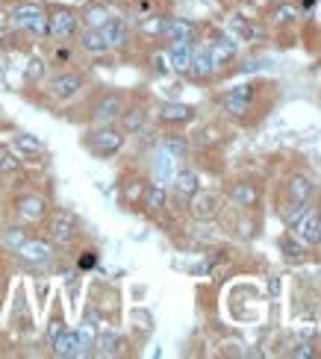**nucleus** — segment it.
Instances as JSON below:
<instances>
[{"mask_svg": "<svg viewBox=\"0 0 321 359\" xmlns=\"http://www.w3.org/2000/svg\"><path fill=\"white\" fill-rule=\"evenodd\" d=\"M162 150H168L174 159H183L186 154H189V141H186L183 136H168V139H165V145H162Z\"/></svg>", "mask_w": 321, "mask_h": 359, "instance_id": "obj_30", "label": "nucleus"}, {"mask_svg": "<svg viewBox=\"0 0 321 359\" xmlns=\"http://www.w3.org/2000/svg\"><path fill=\"white\" fill-rule=\"evenodd\" d=\"M15 254L30 265H48L53 256V247H50V242H44V238H27Z\"/></svg>", "mask_w": 321, "mask_h": 359, "instance_id": "obj_6", "label": "nucleus"}, {"mask_svg": "<svg viewBox=\"0 0 321 359\" xmlns=\"http://www.w3.org/2000/svg\"><path fill=\"white\" fill-rule=\"evenodd\" d=\"M142 30H145V32H153V36H159V32L165 30V18H159V15L145 18V21H142Z\"/></svg>", "mask_w": 321, "mask_h": 359, "instance_id": "obj_37", "label": "nucleus"}, {"mask_svg": "<svg viewBox=\"0 0 321 359\" xmlns=\"http://www.w3.org/2000/svg\"><path fill=\"white\" fill-rule=\"evenodd\" d=\"M6 21H9V12H3V9H0V30L6 27Z\"/></svg>", "mask_w": 321, "mask_h": 359, "instance_id": "obj_43", "label": "nucleus"}, {"mask_svg": "<svg viewBox=\"0 0 321 359\" xmlns=\"http://www.w3.org/2000/svg\"><path fill=\"white\" fill-rule=\"evenodd\" d=\"M145 121H148V112L145 110H124L121 112V130L124 133H139V130H145Z\"/></svg>", "mask_w": 321, "mask_h": 359, "instance_id": "obj_22", "label": "nucleus"}, {"mask_svg": "<svg viewBox=\"0 0 321 359\" xmlns=\"http://www.w3.org/2000/svg\"><path fill=\"white\" fill-rule=\"evenodd\" d=\"M101 32H104V39H106V45L109 48H121V45H127V36H130V30H127V24L121 18H109L106 24L101 27Z\"/></svg>", "mask_w": 321, "mask_h": 359, "instance_id": "obj_16", "label": "nucleus"}, {"mask_svg": "<svg viewBox=\"0 0 321 359\" xmlns=\"http://www.w3.org/2000/svg\"><path fill=\"white\" fill-rule=\"evenodd\" d=\"M165 201H168V194H165L162 186H150V189H145V206H148L150 212H159L162 206H165Z\"/></svg>", "mask_w": 321, "mask_h": 359, "instance_id": "obj_29", "label": "nucleus"}, {"mask_svg": "<svg viewBox=\"0 0 321 359\" xmlns=\"http://www.w3.org/2000/svg\"><path fill=\"white\" fill-rule=\"evenodd\" d=\"M80 45H83V50H88V53H106V50H109L104 32L95 30V27H88V30L83 32V36H80Z\"/></svg>", "mask_w": 321, "mask_h": 359, "instance_id": "obj_21", "label": "nucleus"}, {"mask_svg": "<svg viewBox=\"0 0 321 359\" xmlns=\"http://www.w3.org/2000/svg\"><path fill=\"white\" fill-rule=\"evenodd\" d=\"M77 18L71 9H57V12L48 15V36L50 39H68L77 32Z\"/></svg>", "mask_w": 321, "mask_h": 359, "instance_id": "obj_5", "label": "nucleus"}, {"mask_svg": "<svg viewBox=\"0 0 321 359\" xmlns=\"http://www.w3.org/2000/svg\"><path fill=\"white\" fill-rule=\"evenodd\" d=\"M159 118L165 124H189L195 118V106H189V103H165L159 110Z\"/></svg>", "mask_w": 321, "mask_h": 359, "instance_id": "obj_14", "label": "nucleus"}, {"mask_svg": "<svg viewBox=\"0 0 321 359\" xmlns=\"http://www.w3.org/2000/svg\"><path fill=\"white\" fill-rule=\"evenodd\" d=\"M309 356H315V347L309 345V342H304V345L295 347V359H309Z\"/></svg>", "mask_w": 321, "mask_h": 359, "instance_id": "obj_40", "label": "nucleus"}, {"mask_svg": "<svg viewBox=\"0 0 321 359\" xmlns=\"http://www.w3.org/2000/svg\"><path fill=\"white\" fill-rule=\"evenodd\" d=\"M209 50V57H213V65L215 68H221V65H227L230 59H233V53H236V45L230 39H218L213 48H206Z\"/></svg>", "mask_w": 321, "mask_h": 359, "instance_id": "obj_20", "label": "nucleus"}, {"mask_svg": "<svg viewBox=\"0 0 321 359\" xmlns=\"http://www.w3.org/2000/svg\"><path fill=\"white\" fill-rule=\"evenodd\" d=\"M21 168V159L15 156V154H0V174H15Z\"/></svg>", "mask_w": 321, "mask_h": 359, "instance_id": "obj_34", "label": "nucleus"}, {"mask_svg": "<svg viewBox=\"0 0 321 359\" xmlns=\"http://www.w3.org/2000/svg\"><path fill=\"white\" fill-rule=\"evenodd\" d=\"M44 71H48L44 59H41V57H30V59H27V68H24V80H27V83H36V80L44 77Z\"/></svg>", "mask_w": 321, "mask_h": 359, "instance_id": "obj_31", "label": "nucleus"}, {"mask_svg": "<svg viewBox=\"0 0 321 359\" xmlns=\"http://www.w3.org/2000/svg\"><path fill=\"white\" fill-rule=\"evenodd\" d=\"M315 186L309 183L307 177H301V174H295V177L289 180V198L298 201V203H309V198H313Z\"/></svg>", "mask_w": 321, "mask_h": 359, "instance_id": "obj_19", "label": "nucleus"}, {"mask_svg": "<svg viewBox=\"0 0 321 359\" xmlns=\"http://www.w3.org/2000/svg\"><path fill=\"white\" fill-rule=\"evenodd\" d=\"M18 215L24 221H39L48 215V203H44V198H36V194H27V198L18 201Z\"/></svg>", "mask_w": 321, "mask_h": 359, "instance_id": "obj_15", "label": "nucleus"}, {"mask_svg": "<svg viewBox=\"0 0 321 359\" xmlns=\"http://www.w3.org/2000/svg\"><path fill=\"white\" fill-rule=\"evenodd\" d=\"M278 289H280V283L278 280H269V291H271V295H278Z\"/></svg>", "mask_w": 321, "mask_h": 359, "instance_id": "obj_42", "label": "nucleus"}, {"mask_svg": "<svg viewBox=\"0 0 321 359\" xmlns=\"http://www.w3.org/2000/svg\"><path fill=\"white\" fill-rule=\"evenodd\" d=\"M280 247H283L286 259H295V263H301V259H304V245H301V242H295V238H283Z\"/></svg>", "mask_w": 321, "mask_h": 359, "instance_id": "obj_33", "label": "nucleus"}, {"mask_svg": "<svg viewBox=\"0 0 321 359\" xmlns=\"http://www.w3.org/2000/svg\"><path fill=\"white\" fill-rule=\"evenodd\" d=\"M65 327H62V321H50V327H48V339L53 342V339H57V336L62 333Z\"/></svg>", "mask_w": 321, "mask_h": 359, "instance_id": "obj_41", "label": "nucleus"}, {"mask_svg": "<svg viewBox=\"0 0 321 359\" xmlns=\"http://www.w3.org/2000/svg\"><path fill=\"white\" fill-rule=\"evenodd\" d=\"M83 18H86V24H88V27L101 30V27L106 24V21H109V12H106V6H88Z\"/></svg>", "mask_w": 321, "mask_h": 359, "instance_id": "obj_32", "label": "nucleus"}, {"mask_svg": "<svg viewBox=\"0 0 321 359\" xmlns=\"http://www.w3.org/2000/svg\"><path fill=\"white\" fill-rule=\"evenodd\" d=\"M189 62H192V41H174L168 50V65L177 74H189Z\"/></svg>", "mask_w": 321, "mask_h": 359, "instance_id": "obj_12", "label": "nucleus"}, {"mask_svg": "<svg viewBox=\"0 0 321 359\" xmlns=\"http://www.w3.org/2000/svg\"><path fill=\"white\" fill-rule=\"evenodd\" d=\"M50 345H53V356H59V359H77V356H83L80 336H77V330H62Z\"/></svg>", "mask_w": 321, "mask_h": 359, "instance_id": "obj_9", "label": "nucleus"}, {"mask_svg": "<svg viewBox=\"0 0 321 359\" xmlns=\"http://www.w3.org/2000/svg\"><path fill=\"white\" fill-rule=\"evenodd\" d=\"M298 15H301V9H298L295 0H283V3L274 6L271 21H274V24H289V21H295Z\"/></svg>", "mask_w": 321, "mask_h": 359, "instance_id": "obj_24", "label": "nucleus"}, {"mask_svg": "<svg viewBox=\"0 0 321 359\" xmlns=\"http://www.w3.org/2000/svg\"><path fill=\"white\" fill-rule=\"evenodd\" d=\"M9 18H12V24L21 27V30L36 32V36H48V12H44L41 6H36V3L15 6L12 12H9Z\"/></svg>", "mask_w": 321, "mask_h": 359, "instance_id": "obj_1", "label": "nucleus"}, {"mask_svg": "<svg viewBox=\"0 0 321 359\" xmlns=\"http://www.w3.org/2000/svg\"><path fill=\"white\" fill-rule=\"evenodd\" d=\"M189 201H192L189 209H192V215L197 221H213L218 215V209H221V194L218 192H201L197 189Z\"/></svg>", "mask_w": 321, "mask_h": 359, "instance_id": "obj_4", "label": "nucleus"}, {"mask_svg": "<svg viewBox=\"0 0 321 359\" xmlns=\"http://www.w3.org/2000/svg\"><path fill=\"white\" fill-rule=\"evenodd\" d=\"M197 189H201V177H197L195 171H177L174 174V192L180 194V198L189 201Z\"/></svg>", "mask_w": 321, "mask_h": 359, "instance_id": "obj_18", "label": "nucleus"}, {"mask_svg": "<svg viewBox=\"0 0 321 359\" xmlns=\"http://www.w3.org/2000/svg\"><path fill=\"white\" fill-rule=\"evenodd\" d=\"M171 162H174V156L168 154V150H162L159 154V159H157V174L165 180V177H171Z\"/></svg>", "mask_w": 321, "mask_h": 359, "instance_id": "obj_35", "label": "nucleus"}, {"mask_svg": "<svg viewBox=\"0 0 321 359\" xmlns=\"http://www.w3.org/2000/svg\"><path fill=\"white\" fill-rule=\"evenodd\" d=\"M24 242H27V230H21V227H6L3 236H0V245L6 250H18Z\"/></svg>", "mask_w": 321, "mask_h": 359, "instance_id": "obj_27", "label": "nucleus"}, {"mask_svg": "<svg viewBox=\"0 0 321 359\" xmlns=\"http://www.w3.org/2000/svg\"><path fill=\"white\" fill-rule=\"evenodd\" d=\"M230 30H233L242 41H251L253 36H257V27H253L251 21H245L242 15H233V18H230Z\"/></svg>", "mask_w": 321, "mask_h": 359, "instance_id": "obj_28", "label": "nucleus"}, {"mask_svg": "<svg viewBox=\"0 0 321 359\" xmlns=\"http://www.w3.org/2000/svg\"><path fill=\"white\" fill-rule=\"evenodd\" d=\"M95 347H101V353H106V356H115V353H121V347H124V339H121L118 333H104L95 339Z\"/></svg>", "mask_w": 321, "mask_h": 359, "instance_id": "obj_25", "label": "nucleus"}, {"mask_svg": "<svg viewBox=\"0 0 321 359\" xmlns=\"http://www.w3.org/2000/svg\"><path fill=\"white\" fill-rule=\"evenodd\" d=\"M3 71H6V57L0 53V77H3Z\"/></svg>", "mask_w": 321, "mask_h": 359, "instance_id": "obj_44", "label": "nucleus"}, {"mask_svg": "<svg viewBox=\"0 0 321 359\" xmlns=\"http://www.w3.org/2000/svg\"><path fill=\"white\" fill-rule=\"evenodd\" d=\"M86 80L80 77V74H59V77L50 80V94L57 97V101H71L74 94L83 92Z\"/></svg>", "mask_w": 321, "mask_h": 359, "instance_id": "obj_8", "label": "nucleus"}, {"mask_svg": "<svg viewBox=\"0 0 321 359\" xmlns=\"http://www.w3.org/2000/svg\"><path fill=\"white\" fill-rule=\"evenodd\" d=\"M221 139V130L218 127H204L201 133H197V145H215Z\"/></svg>", "mask_w": 321, "mask_h": 359, "instance_id": "obj_36", "label": "nucleus"}, {"mask_svg": "<svg viewBox=\"0 0 321 359\" xmlns=\"http://www.w3.org/2000/svg\"><path fill=\"white\" fill-rule=\"evenodd\" d=\"M251 85H236V89H230L224 97H221V110H224L230 118H245L251 112Z\"/></svg>", "mask_w": 321, "mask_h": 359, "instance_id": "obj_3", "label": "nucleus"}, {"mask_svg": "<svg viewBox=\"0 0 321 359\" xmlns=\"http://www.w3.org/2000/svg\"><path fill=\"white\" fill-rule=\"evenodd\" d=\"M195 32H197V27L192 24V21H186V18H165L162 36H168L171 41H195Z\"/></svg>", "mask_w": 321, "mask_h": 359, "instance_id": "obj_11", "label": "nucleus"}, {"mask_svg": "<svg viewBox=\"0 0 321 359\" xmlns=\"http://www.w3.org/2000/svg\"><path fill=\"white\" fill-rule=\"evenodd\" d=\"M50 238L57 245H68V242H74V224H71V218H57L50 224Z\"/></svg>", "mask_w": 321, "mask_h": 359, "instance_id": "obj_23", "label": "nucleus"}, {"mask_svg": "<svg viewBox=\"0 0 321 359\" xmlns=\"http://www.w3.org/2000/svg\"><path fill=\"white\" fill-rule=\"evenodd\" d=\"M230 201H233L236 206H253L260 201V192H257V186L253 183H248V180H239V183H233V189H230Z\"/></svg>", "mask_w": 321, "mask_h": 359, "instance_id": "obj_17", "label": "nucleus"}, {"mask_svg": "<svg viewBox=\"0 0 321 359\" xmlns=\"http://www.w3.org/2000/svg\"><path fill=\"white\" fill-rule=\"evenodd\" d=\"M307 212H309V206H307V203H298V201H295V212H289V215H286V224H289V227H298Z\"/></svg>", "mask_w": 321, "mask_h": 359, "instance_id": "obj_38", "label": "nucleus"}, {"mask_svg": "<svg viewBox=\"0 0 321 359\" xmlns=\"http://www.w3.org/2000/svg\"><path fill=\"white\" fill-rule=\"evenodd\" d=\"M153 68H157V74H168V71H171L168 53H157V57H153Z\"/></svg>", "mask_w": 321, "mask_h": 359, "instance_id": "obj_39", "label": "nucleus"}, {"mask_svg": "<svg viewBox=\"0 0 321 359\" xmlns=\"http://www.w3.org/2000/svg\"><path fill=\"white\" fill-rule=\"evenodd\" d=\"M0 154H3V147H0Z\"/></svg>", "mask_w": 321, "mask_h": 359, "instance_id": "obj_46", "label": "nucleus"}, {"mask_svg": "<svg viewBox=\"0 0 321 359\" xmlns=\"http://www.w3.org/2000/svg\"><path fill=\"white\" fill-rule=\"evenodd\" d=\"M15 147L21 150V154H27V156H39V154H44V145L36 139V136H27V133H21V136H15Z\"/></svg>", "mask_w": 321, "mask_h": 359, "instance_id": "obj_26", "label": "nucleus"}, {"mask_svg": "<svg viewBox=\"0 0 321 359\" xmlns=\"http://www.w3.org/2000/svg\"><path fill=\"white\" fill-rule=\"evenodd\" d=\"M88 147H92L95 156L109 159V156H115L118 150L124 147V133L115 130V127H101V130H95V133L88 136Z\"/></svg>", "mask_w": 321, "mask_h": 359, "instance_id": "obj_2", "label": "nucleus"}, {"mask_svg": "<svg viewBox=\"0 0 321 359\" xmlns=\"http://www.w3.org/2000/svg\"><path fill=\"white\" fill-rule=\"evenodd\" d=\"M189 74L195 80H209L215 74L213 57H209L206 48H192V62H189Z\"/></svg>", "mask_w": 321, "mask_h": 359, "instance_id": "obj_10", "label": "nucleus"}, {"mask_svg": "<svg viewBox=\"0 0 321 359\" xmlns=\"http://www.w3.org/2000/svg\"><path fill=\"white\" fill-rule=\"evenodd\" d=\"M298 233H301L307 245H321V212L309 209L301 218V224H298Z\"/></svg>", "mask_w": 321, "mask_h": 359, "instance_id": "obj_13", "label": "nucleus"}, {"mask_svg": "<svg viewBox=\"0 0 321 359\" xmlns=\"http://www.w3.org/2000/svg\"><path fill=\"white\" fill-rule=\"evenodd\" d=\"M274 3H283V0H274Z\"/></svg>", "mask_w": 321, "mask_h": 359, "instance_id": "obj_45", "label": "nucleus"}, {"mask_svg": "<svg viewBox=\"0 0 321 359\" xmlns=\"http://www.w3.org/2000/svg\"><path fill=\"white\" fill-rule=\"evenodd\" d=\"M124 110L127 106H124V97L121 94H104L101 101L92 106V118L97 124H109V121H115V118H121Z\"/></svg>", "mask_w": 321, "mask_h": 359, "instance_id": "obj_7", "label": "nucleus"}]
</instances>
